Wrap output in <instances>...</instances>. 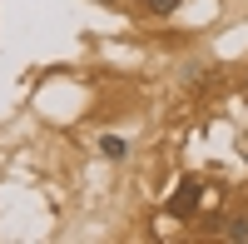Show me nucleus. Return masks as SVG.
Instances as JSON below:
<instances>
[{
    "label": "nucleus",
    "instance_id": "f257e3e1",
    "mask_svg": "<svg viewBox=\"0 0 248 244\" xmlns=\"http://www.w3.org/2000/svg\"><path fill=\"white\" fill-rule=\"evenodd\" d=\"M199 194H203V185H199V179H184V185L169 194V205H164V214H169V219H189L194 209H199Z\"/></svg>",
    "mask_w": 248,
    "mask_h": 244
},
{
    "label": "nucleus",
    "instance_id": "f03ea898",
    "mask_svg": "<svg viewBox=\"0 0 248 244\" xmlns=\"http://www.w3.org/2000/svg\"><path fill=\"white\" fill-rule=\"evenodd\" d=\"M99 150H105L109 159H124V155H129V139H119V135H105V139H99Z\"/></svg>",
    "mask_w": 248,
    "mask_h": 244
},
{
    "label": "nucleus",
    "instance_id": "7ed1b4c3",
    "mask_svg": "<svg viewBox=\"0 0 248 244\" xmlns=\"http://www.w3.org/2000/svg\"><path fill=\"white\" fill-rule=\"evenodd\" d=\"M229 239H238V244H248V219H229Z\"/></svg>",
    "mask_w": 248,
    "mask_h": 244
},
{
    "label": "nucleus",
    "instance_id": "20e7f679",
    "mask_svg": "<svg viewBox=\"0 0 248 244\" xmlns=\"http://www.w3.org/2000/svg\"><path fill=\"white\" fill-rule=\"evenodd\" d=\"M174 5H179V0H149V10H154V15H169Z\"/></svg>",
    "mask_w": 248,
    "mask_h": 244
},
{
    "label": "nucleus",
    "instance_id": "39448f33",
    "mask_svg": "<svg viewBox=\"0 0 248 244\" xmlns=\"http://www.w3.org/2000/svg\"><path fill=\"white\" fill-rule=\"evenodd\" d=\"M243 159H248V150H243Z\"/></svg>",
    "mask_w": 248,
    "mask_h": 244
}]
</instances>
